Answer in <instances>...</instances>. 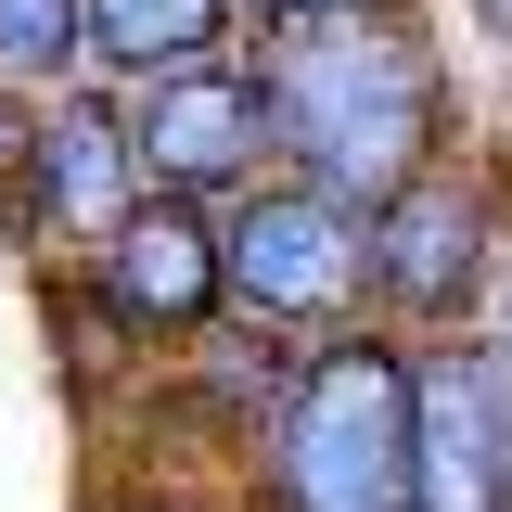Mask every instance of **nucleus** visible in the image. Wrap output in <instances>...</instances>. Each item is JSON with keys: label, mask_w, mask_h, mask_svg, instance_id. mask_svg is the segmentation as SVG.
<instances>
[{"label": "nucleus", "mask_w": 512, "mask_h": 512, "mask_svg": "<svg viewBox=\"0 0 512 512\" xmlns=\"http://www.w3.org/2000/svg\"><path fill=\"white\" fill-rule=\"evenodd\" d=\"M77 64V0H0V90Z\"/></svg>", "instance_id": "10"}, {"label": "nucleus", "mask_w": 512, "mask_h": 512, "mask_svg": "<svg viewBox=\"0 0 512 512\" xmlns=\"http://www.w3.org/2000/svg\"><path fill=\"white\" fill-rule=\"evenodd\" d=\"M269 154L308 167V192L372 218L410 167H436L448 141V77L423 52V26H397L384 0L359 13H282V52H269Z\"/></svg>", "instance_id": "1"}, {"label": "nucleus", "mask_w": 512, "mask_h": 512, "mask_svg": "<svg viewBox=\"0 0 512 512\" xmlns=\"http://www.w3.org/2000/svg\"><path fill=\"white\" fill-rule=\"evenodd\" d=\"M218 295H244V320H346L372 295V244H359V205H333L308 180H256L218 231Z\"/></svg>", "instance_id": "3"}, {"label": "nucleus", "mask_w": 512, "mask_h": 512, "mask_svg": "<svg viewBox=\"0 0 512 512\" xmlns=\"http://www.w3.org/2000/svg\"><path fill=\"white\" fill-rule=\"evenodd\" d=\"M359 244H372V282L397 308H461L474 295V256H487V192L461 180V167H410L359 218Z\"/></svg>", "instance_id": "6"}, {"label": "nucleus", "mask_w": 512, "mask_h": 512, "mask_svg": "<svg viewBox=\"0 0 512 512\" xmlns=\"http://www.w3.org/2000/svg\"><path fill=\"white\" fill-rule=\"evenodd\" d=\"M256 13H359V0H256Z\"/></svg>", "instance_id": "12"}, {"label": "nucleus", "mask_w": 512, "mask_h": 512, "mask_svg": "<svg viewBox=\"0 0 512 512\" xmlns=\"http://www.w3.org/2000/svg\"><path fill=\"white\" fill-rule=\"evenodd\" d=\"M487 13H500V26H512V0H487Z\"/></svg>", "instance_id": "14"}, {"label": "nucleus", "mask_w": 512, "mask_h": 512, "mask_svg": "<svg viewBox=\"0 0 512 512\" xmlns=\"http://www.w3.org/2000/svg\"><path fill=\"white\" fill-rule=\"evenodd\" d=\"M128 167L141 192H256L269 167V90H256L244 64H167V77H141V103H128Z\"/></svg>", "instance_id": "5"}, {"label": "nucleus", "mask_w": 512, "mask_h": 512, "mask_svg": "<svg viewBox=\"0 0 512 512\" xmlns=\"http://www.w3.org/2000/svg\"><path fill=\"white\" fill-rule=\"evenodd\" d=\"M231 26V0H77V52L128 64V77H167V64H205Z\"/></svg>", "instance_id": "9"}, {"label": "nucleus", "mask_w": 512, "mask_h": 512, "mask_svg": "<svg viewBox=\"0 0 512 512\" xmlns=\"http://www.w3.org/2000/svg\"><path fill=\"white\" fill-rule=\"evenodd\" d=\"M128 512H192V500H128Z\"/></svg>", "instance_id": "13"}, {"label": "nucleus", "mask_w": 512, "mask_h": 512, "mask_svg": "<svg viewBox=\"0 0 512 512\" xmlns=\"http://www.w3.org/2000/svg\"><path fill=\"white\" fill-rule=\"evenodd\" d=\"M26 180H39V218H52L64 244H103L128 205H141V167H128V103L64 90L52 116L26 128Z\"/></svg>", "instance_id": "8"}, {"label": "nucleus", "mask_w": 512, "mask_h": 512, "mask_svg": "<svg viewBox=\"0 0 512 512\" xmlns=\"http://www.w3.org/2000/svg\"><path fill=\"white\" fill-rule=\"evenodd\" d=\"M410 512H512V372L487 346L410 359Z\"/></svg>", "instance_id": "4"}, {"label": "nucleus", "mask_w": 512, "mask_h": 512, "mask_svg": "<svg viewBox=\"0 0 512 512\" xmlns=\"http://www.w3.org/2000/svg\"><path fill=\"white\" fill-rule=\"evenodd\" d=\"M103 308L128 333H205V308H218V231H205L192 192H141L103 231Z\"/></svg>", "instance_id": "7"}, {"label": "nucleus", "mask_w": 512, "mask_h": 512, "mask_svg": "<svg viewBox=\"0 0 512 512\" xmlns=\"http://www.w3.org/2000/svg\"><path fill=\"white\" fill-rule=\"evenodd\" d=\"M13 154H26V116H13V90H0V167H13Z\"/></svg>", "instance_id": "11"}, {"label": "nucleus", "mask_w": 512, "mask_h": 512, "mask_svg": "<svg viewBox=\"0 0 512 512\" xmlns=\"http://www.w3.org/2000/svg\"><path fill=\"white\" fill-rule=\"evenodd\" d=\"M282 512H410V359L346 333L282 372Z\"/></svg>", "instance_id": "2"}]
</instances>
